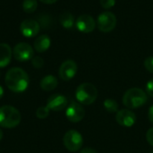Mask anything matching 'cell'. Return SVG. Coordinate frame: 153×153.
Wrapping results in <instances>:
<instances>
[{
  "mask_svg": "<svg viewBox=\"0 0 153 153\" xmlns=\"http://www.w3.org/2000/svg\"><path fill=\"white\" fill-rule=\"evenodd\" d=\"M118 125L124 127H132L136 122V115L129 108L118 110L116 116Z\"/></svg>",
  "mask_w": 153,
  "mask_h": 153,
  "instance_id": "10",
  "label": "cell"
},
{
  "mask_svg": "<svg viewBox=\"0 0 153 153\" xmlns=\"http://www.w3.org/2000/svg\"><path fill=\"white\" fill-rule=\"evenodd\" d=\"M98 97V90L95 85L90 82L80 84L75 91V98L82 105H91Z\"/></svg>",
  "mask_w": 153,
  "mask_h": 153,
  "instance_id": "4",
  "label": "cell"
},
{
  "mask_svg": "<svg viewBox=\"0 0 153 153\" xmlns=\"http://www.w3.org/2000/svg\"><path fill=\"white\" fill-rule=\"evenodd\" d=\"M80 153H98L96 152V150H94L93 148H91V147H86V148H83L81 150Z\"/></svg>",
  "mask_w": 153,
  "mask_h": 153,
  "instance_id": "26",
  "label": "cell"
},
{
  "mask_svg": "<svg viewBox=\"0 0 153 153\" xmlns=\"http://www.w3.org/2000/svg\"><path fill=\"white\" fill-rule=\"evenodd\" d=\"M40 2L44 3V4H54L56 3L57 0H39Z\"/></svg>",
  "mask_w": 153,
  "mask_h": 153,
  "instance_id": "28",
  "label": "cell"
},
{
  "mask_svg": "<svg viewBox=\"0 0 153 153\" xmlns=\"http://www.w3.org/2000/svg\"><path fill=\"white\" fill-rule=\"evenodd\" d=\"M77 64L74 61V60H66L65 62L62 63L61 66L59 67V71H58V74L59 77L63 80V81H70L72 80L76 73H77Z\"/></svg>",
  "mask_w": 153,
  "mask_h": 153,
  "instance_id": "9",
  "label": "cell"
},
{
  "mask_svg": "<svg viewBox=\"0 0 153 153\" xmlns=\"http://www.w3.org/2000/svg\"><path fill=\"white\" fill-rule=\"evenodd\" d=\"M84 116L85 109L82 107V105L79 102H71L65 110V117L72 123H78L82 121Z\"/></svg>",
  "mask_w": 153,
  "mask_h": 153,
  "instance_id": "8",
  "label": "cell"
},
{
  "mask_svg": "<svg viewBox=\"0 0 153 153\" xmlns=\"http://www.w3.org/2000/svg\"><path fill=\"white\" fill-rule=\"evenodd\" d=\"M63 143L65 147L72 152H78L81 150L83 144L82 135L76 130H69L67 131L63 138Z\"/></svg>",
  "mask_w": 153,
  "mask_h": 153,
  "instance_id": "5",
  "label": "cell"
},
{
  "mask_svg": "<svg viewBox=\"0 0 153 153\" xmlns=\"http://www.w3.org/2000/svg\"><path fill=\"white\" fill-rule=\"evenodd\" d=\"M38 7L37 0H23L22 2V9L27 13H32L36 11Z\"/></svg>",
  "mask_w": 153,
  "mask_h": 153,
  "instance_id": "19",
  "label": "cell"
},
{
  "mask_svg": "<svg viewBox=\"0 0 153 153\" xmlns=\"http://www.w3.org/2000/svg\"><path fill=\"white\" fill-rule=\"evenodd\" d=\"M31 64L35 68H41L44 65V60L40 56H33L31 59Z\"/></svg>",
  "mask_w": 153,
  "mask_h": 153,
  "instance_id": "21",
  "label": "cell"
},
{
  "mask_svg": "<svg viewBox=\"0 0 153 153\" xmlns=\"http://www.w3.org/2000/svg\"><path fill=\"white\" fill-rule=\"evenodd\" d=\"M145 89H146V93L151 96L153 97V78L151 79L145 85Z\"/></svg>",
  "mask_w": 153,
  "mask_h": 153,
  "instance_id": "24",
  "label": "cell"
},
{
  "mask_svg": "<svg viewBox=\"0 0 153 153\" xmlns=\"http://www.w3.org/2000/svg\"><path fill=\"white\" fill-rule=\"evenodd\" d=\"M13 50L6 43H0V68H4L11 62Z\"/></svg>",
  "mask_w": 153,
  "mask_h": 153,
  "instance_id": "14",
  "label": "cell"
},
{
  "mask_svg": "<svg viewBox=\"0 0 153 153\" xmlns=\"http://www.w3.org/2000/svg\"><path fill=\"white\" fill-rule=\"evenodd\" d=\"M57 84H58V81H57L56 77H55L54 75H51V74L47 75L44 78H42L39 82L40 88L45 91H51L55 90L56 88Z\"/></svg>",
  "mask_w": 153,
  "mask_h": 153,
  "instance_id": "16",
  "label": "cell"
},
{
  "mask_svg": "<svg viewBox=\"0 0 153 153\" xmlns=\"http://www.w3.org/2000/svg\"><path fill=\"white\" fill-rule=\"evenodd\" d=\"M5 84L13 92H23L29 86V76L22 68H11L5 74Z\"/></svg>",
  "mask_w": 153,
  "mask_h": 153,
  "instance_id": "1",
  "label": "cell"
},
{
  "mask_svg": "<svg viewBox=\"0 0 153 153\" xmlns=\"http://www.w3.org/2000/svg\"><path fill=\"white\" fill-rule=\"evenodd\" d=\"M49 108L46 106V107H39L37 110H36V117L39 119H45L48 117V116L49 115Z\"/></svg>",
  "mask_w": 153,
  "mask_h": 153,
  "instance_id": "20",
  "label": "cell"
},
{
  "mask_svg": "<svg viewBox=\"0 0 153 153\" xmlns=\"http://www.w3.org/2000/svg\"><path fill=\"white\" fill-rule=\"evenodd\" d=\"M40 30L39 23L32 19H27L22 22L20 25V31L26 38L35 37Z\"/></svg>",
  "mask_w": 153,
  "mask_h": 153,
  "instance_id": "12",
  "label": "cell"
},
{
  "mask_svg": "<svg viewBox=\"0 0 153 153\" xmlns=\"http://www.w3.org/2000/svg\"><path fill=\"white\" fill-rule=\"evenodd\" d=\"M117 17L111 12L101 13L97 20V26L99 30L102 32L112 31L117 26Z\"/></svg>",
  "mask_w": 153,
  "mask_h": 153,
  "instance_id": "6",
  "label": "cell"
},
{
  "mask_svg": "<svg viewBox=\"0 0 153 153\" xmlns=\"http://www.w3.org/2000/svg\"><path fill=\"white\" fill-rule=\"evenodd\" d=\"M21 122V113L13 106H3L0 108V126L4 128H14Z\"/></svg>",
  "mask_w": 153,
  "mask_h": 153,
  "instance_id": "3",
  "label": "cell"
},
{
  "mask_svg": "<svg viewBox=\"0 0 153 153\" xmlns=\"http://www.w3.org/2000/svg\"><path fill=\"white\" fill-rule=\"evenodd\" d=\"M13 57L20 62H26L28 60L32 59L34 55V49L33 48L25 42L18 43L13 48Z\"/></svg>",
  "mask_w": 153,
  "mask_h": 153,
  "instance_id": "7",
  "label": "cell"
},
{
  "mask_svg": "<svg viewBox=\"0 0 153 153\" xmlns=\"http://www.w3.org/2000/svg\"><path fill=\"white\" fill-rule=\"evenodd\" d=\"M147 101V93L141 88L128 89L122 99L123 104L130 109L138 108L143 106Z\"/></svg>",
  "mask_w": 153,
  "mask_h": 153,
  "instance_id": "2",
  "label": "cell"
},
{
  "mask_svg": "<svg viewBox=\"0 0 153 153\" xmlns=\"http://www.w3.org/2000/svg\"><path fill=\"white\" fill-rule=\"evenodd\" d=\"M3 95H4V89H3V87L0 85V100L2 99Z\"/></svg>",
  "mask_w": 153,
  "mask_h": 153,
  "instance_id": "29",
  "label": "cell"
},
{
  "mask_svg": "<svg viewBox=\"0 0 153 153\" xmlns=\"http://www.w3.org/2000/svg\"><path fill=\"white\" fill-rule=\"evenodd\" d=\"M152 153H153V152H152Z\"/></svg>",
  "mask_w": 153,
  "mask_h": 153,
  "instance_id": "31",
  "label": "cell"
},
{
  "mask_svg": "<svg viewBox=\"0 0 153 153\" xmlns=\"http://www.w3.org/2000/svg\"><path fill=\"white\" fill-rule=\"evenodd\" d=\"M50 44H51L50 38L46 34H42L35 39L34 49L39 53H43L49 48Z\"/></svg>",
  "mask_w": 153,
  "mask_h": 153,
  "instance_id": "15",
  "label": "cell"
},
{
  "mask_svg": "<svg viewBox=\"0 0 153 153\" xmlns=\"http://www.w3.org/2000/svg\"><path fill=\"white\" fill-rule=\"evenodd\" d=\"M103 106H104V108L108 113H117L118 111V104L115 100H112V99L105 100Z\"/></svg>",
  "mask_w": 153,
  "mask_h": 153,
  "instance_id": "18",
  "label": "cell"
},
{
  "mask_svg": "<svg viewBox=\"0 0 153 153\" xmlns=\"http://www.w3.org/2000/svg\"><path fill=\"white\" fill-rule=\"evenodd\" d=\"M3 135H4V134H3V132H2V130L0 129V141H1L2 138H3Z\"/></svg>",
  "mask_w": 153,
  "mask_h": 153,
  "instance_id": "30",
  "label": "cell"
},
{
  "mask_svg": "<svg viewBox=\"0 0 153 153\" xmlns=\"http://www.w3.org/2000/svg\"><path fill=\"white\" fill-rule=\"evenodd\" d=\"M75 26L81 32L89 33L93 31L96 28V22L92 16L89 14H82L77 18Z\"/></svg>",
  "mask_w": 153,
  "mask_h": 153,
  "instance_id": "11",
  "label": "cell"
},
{
  "mask_svg": "<svg viewBox=\"0 0 153 153\" xmlns=\"http://www.w3.org/2000/svg\"><path fill=\"white\" fill-rule=\"evenodd\" d=\"M67 99L62 94H53L47 100V107L52 111H62L67 107Z\"/></svg>",
  "mask_w": 153,
  "mask_h": 153,
  "instance_id": "13",
  "label": "cell"
},
{
  "mask_svg": "<svg viewBox=\"0 0 153 153\" xmlns=\"http://www.w3.org/2000/svg\"><path fill=\"white\" fill-rule=\"evenodd\" d=\"M59 21L65 29H72L74 25V17L68 12L63 13L59 17Z\"/></svg>",
  "mask_w": 153,
  "mask_h": 153,
  "instance_id": "17",
  "label": "cell"
},
{
  "mask_svg": "<svg viewBox=\"0 0 153 153\" xmlns=\"http://www.w3.org/2000/svg\"><path fill=\"white\" fill-rule=\"evenodd\" d=\"M100 4L105 9H110L116 4V0H100Z\"/></svg>",
  "mask_w": 153,
  "mask_h": 153,
  "instance_id": "23",
  "label": "cell"
},
{
  "mask_svg": "<svg viewBox=\"0 0 153 153\" xmlns=\"http://www.w3.org/2000/svg\"><path fill=\"white\" fill-rule=\"evenodd\" d=\"M146 140L149 143V144L153 147V127L150 128L146 133Z\"/></svg>",
  "mask_w": 153,
  "mask_h": 153,
  "instance_id": "25",
  "label": "cell"
},
{
  "mask_svg": "<svg viewBox=\"0 0 153 153\" xmlns=\"http://www.w3.org/2000/svg\"><path fill=\"white\" fill-rule=\"evenodd\" d=\"M148 117H149V120L151 121V123L153 124V105L151 106V108H149V111H148Z\"/></svg>",
  "mask_w": 153,
  "mask_h": 153,
  "instance_id": "27",
  "label": "cell"
},
{
  "mask_svg": "<svg viewBox=\"0 0 153 153\" xmlns=\"http://www.w3.org/2000/svg\"><path fill=\"white\" fill-rule=\"evenodd\" d=\"M144 67L148 72L153 74V56H148L144 60Z\"/></svg>",
  "mask_w": 153,
  "mask_h": 153,
  "instance_id": "22",
  "label": "cell"
}]
</instances>
